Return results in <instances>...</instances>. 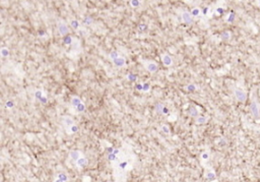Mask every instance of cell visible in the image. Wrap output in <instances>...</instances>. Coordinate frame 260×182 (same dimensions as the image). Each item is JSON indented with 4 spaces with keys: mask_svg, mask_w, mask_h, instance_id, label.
<instances>
[{
    "mask_svg": "<svg viewBox=\"0 0 260 182\" xmlns=\"http://www.w3.org/2000/svg\"><path fill=\"white\" fill-rule=\"evenodd\" d=\"M57 31H58L59 35L62 37H67L69 34V28H68L67 24L62 20H59L57 22Z\"/></svg>",
    "mask_w": 260,
    "mask_h": 182,
    "instance_id": "cell-1",
    "label": "cell"
},
{
    "mask_svg": "<svg viewBox=\"0 0 260 182\" xmlns=\"http://www.w3.org/2000/svg\"><path fill=\"white\" fill-rule=\"evenodd\" d=\"M142 63H143L144 68H145L148 72H150V73H156V72L158 71L159 65H158V63H156V61L146 60V61H143Z\"/></svg>",
    "mask_w": 260,
    "mask_h": 182,
    "instance_id": "cell-2",
    "label": "cell"
},
{
    "mask_svg": "<svg viewBox=\"0 0 260 182\" xmlns=\"http://www.w3.org/2000/svg\"><path fill=\"white\" fill-rule=\"evenodd\" d=\"M234 95L236 97V99L239 101V102H245L247 100V94L245 91H243L242 89H235L234 91Z\"/></svg>",
    "mask_w": 260,
    "mask_h": 182,
    "instance_id": "cell-3",
    "label": "cell"
},
{
    "mask_svg": "<svg viewBox=\"0 0 260 182\" xmlns=\"http://www.w3.org/2000/svg\"><path fill=\"white\" fill-rule=\"evenodd\" d=\"M181 20L185 24H192L194 22V17L190 13V11H183L181 13Z\"/></svg>",
    "mask_w": 260,
    "mask_h": 182,
    "instance_id": "cell-4",
    "label": "cell"
},
{
    "mask_svg": "<svg viewBox=\"0 0 260 182\" xmlns=\"http://www.w3.org/2000/svg\"><path fill=\"white\" fill-rule=\"evenodd\" d=\"M250 112L252 114V116L254 117L255 119H259L260 118V109H259V105L257 102H252L250 104Z\"/></svg>",
    "mask_w": 260,
    "mask_h": 182,
    "instance_id": "cell-5",
    "label": "cell"
},
{
    "mask_svg": "<svg viewBox=\"0 0 260 182\" xmlns=\"http://www.w3.org/2000/svg\"><path fill=\"white\" fill-rule=\"evenodd\" d=\"M82 156H83V154H82L81 151H79V150H72V151H70L69 154H68L69 159L71 161H73L74 163H75L77 160H79Z\"/></svg>",
    "mask_w": 260,
    "mask_h": 182,
    "instance_id": "cell-6",
    "label": "cell"
},
{
    "mask_svg": "<svg viewBox=\"0 0 260 182\" xmlns=\"http://www.w3.org/2000/svg\"><path fill=\"white\" fill-rule=\"evenodd\" d=\"M80 49H81V47H80V41L78 39H73V42L70 45V50H71V52L78 54L80 52Z\"/></svg>",
    "mask_w": 260,
    "mask_h": 182,
    "instance_id": "cell-7",
    "label": "cell"
},
{
    "mask_svg": "<svg viewBox=\"0 0 260 182\" xmlns=\"http://www.w3.org/2000/svg\"><path fill=\"white\" fill-rule=\"evenodd\" d=\"M62 124L64 125V127L66 128V130H68L72 125H74V124H75V122H74V120H73V118H72V117H70V116H63L62 117Z\"/></svg>",
    "mask_w": 260,
    "mask_h": 182,
    "instance_id": "cell-8",
    "label": "cell"
},
{
    "mask_svg": "<svg viewBox=\"0 0 260 182\" xmlns=\"http://www.w3.org/2000/svg\"><path fill=\"white\" fill-rule=\"evenodd\" d=\"M88 165V158H86V157H84V156H82L81 158L79 159V160H77L75 162V166L77 167L78 169L86 168Z\"/></svg>",
    "mask_w": 260,
    "mask_h": 182,
    "instance_id": "cell-9",
    "label": "cell"
},
{
    "mask_svg": "<svg viewBox=\"0 0 260 182\" xmlns=\"http://www.w3.org/2000/svg\"><path fill=\"white\" fill-rule=\"evenodd\" d=\"M204 177H205V179L207 181L211 182V181H213V180H216V172H214L213 170L208 169V170H206L205 173H204Z\"/></svg>",
    "mask_w": 260,
    "mask_h": 182,
    "instance_id": "cell-10",
    "label": "cell"
},
{
    "mask_svg": "<svg viewBox=\"0 0 260 182\" xmlns=\"http://www.w3.org/2000/svg\"><path fill=\"white\" fill-rule=\"evenodd\" d=\"M161 58H162L163 64H164L165 66H167V67H169V66H171L173 64V58L169 54H167V53L163 54Z\"/></svg>",
    "mask_w": 260,
    "mask_h": 182,
    "instance_id": "cell-11",
    "label": "cell"
},
{
    "mask_svg": "<svg viewBox=\"0 0 260 182\" xmlns=\"http://www.w3.org/2000/svg\"><path fill=\"white\" fill-rule=\"evenodd\" d=\"M187 114H188L190 117H192V118L196 119L198 116H199V111H198V109L196 108L195 106H191L190 108L187 110Z\"/></svg>",
    "mask_w": 260,
    "mask_h": 182,
    "instance_id": "cell-12",
    "label": "cell"
},
{
    "mask_svg": "<svg viewBox=\"0 0 260 182\" xmlns=\"http://www.w3.org/2000/svg\"><path fill=\"white\" fill-rule=\"evenodd\" d=\"M113 64H114V66H116V67H118V68L124 67V66L126 65V59H125V57L120 56L118 59L113 61Z\"/></svg>",
    "mask_w": 260,
    "mask_h": 182,
    "instance_id": "cell-13",
    "label": "cell"
},
{
    "mask_svg": "<svg viewBox=\"0 0 260 182\" xmlns=\"http://www.w3.org/2000/svg\"><path fill=\"white\" fill-rule=\"evenodd\" d=\"M208 118H209V117L205 116V115H199V116L195 119V123L198 124V125H203V124L207 123Z\"/></svg>",
    "mask_w": 260,
    "mask_h": 182,
    "instance_id": "cell-14",
    "label": "cell"
},
{
    "mask_svg": "<svg viewBox=\"0 0 260 182\" xmlns=\"http://www.w3.org/2000/svg\"><path fill=\"white\" fill-rule=\"evenodd\" d=\"M81 103H82V101L80 100V98L78 96H73L71 98V100H70V104H71V106L73 107L74 109H75L79 104H81Z\"/></svg>",
    "mask_w": 260,
    "mask_h": 182,
    "instance_id": "cell-15",
    "label": "cell"
},
{
    "mask_svg": "<svg viewBox=\"0 0 260 182\" xmlns=\"http://www.w3.org/2000/svg\"><path fill=\"white\" fill-rule=\"evenodd\" d=\"M165 108V105L163 103H156L154 105V112L159 115H163V110Z\"/></svg>",
    "mask_w": 260,
    "mask_h": 182,
    "instance_id": "cell-16",
    "label": "cell"
},
{
    "mask_svg": "<svg viewBox=\"0 0 260 182\" xmlns=\"http://www.w3.org/2000/svg\"><path fill=\"white\" fill-rule=\"evenodd\" d=\"M34 95H35V98H36V100H38L39 102H40L41 99H42L43 97L46 96V95H45V93L43 92L42 90H36V91H35V93H34Z\"/></svg>",
    "mask_w": 260,
    "mask_h": 182,
    "instance_id": "cell-17",
    "label": "cell"
},
{
    "mask_svg": "<svg viewBox=\"0 0 260 182\" xmlns=\"http://www.w3.org/2000/svg\"><path fill=\"white\" fill-rule=\"evenodd\" d=\"M120 57V54H119L118 51H111L110 54H109V59L111 61H115L116 59H118Z\"/></svg>",
    "mask_w": 260,
    "mask_h": 182,
    "instance_id": "cell-18",
    "label": "cell"
},
{
    "mask_svg": "<svg viewBox=\"0 0 260 182\" xmlns=\"http://www.w3.org/2000/svg\"><path fill=\"white\" fill-rule=\"evenodd\" d=\"M56 178L57 179H60V180H62V181H64V182H67L68 181V176H67V174H66V173H64V172L57 173V174H56Z\"/></svg>",
    "mask_w": 260,
    "mask_h": 182,
    "instance_id": "cell-19",
    "label": "cell"
},
{
    "mask_svg": "<svg viewBox=\"0 0 260 182\" xmlns=\"http://www.w3.org/2000/svg\"><path fill=\"white\" fill-rule=\"evenodd\" d=\"M9 49L7 48V47H2L1 49H0V55H1L3 58H6V57L9 56Z\"/></svg>",
    "mask_w": 260,
    "mask_h": 182,
    "instance_id": "cell-20",
    "label": "cell"
},
{
    "mask_svg": "<svg viewBox=\"0 0 260 182\" xmlns=\"http://www.w3.org/2000/svg\"><path fill=\"white\" fill-rule=\"evenodd\" d=\"M78 130H79V127H78V125L74 124V125H72L71 127H70L68 130H66V131H67L68 134H74V133H77Z\"/></svg>",
    "mask_w": 260,
    "mask_h": 182,
    "instance_id": "cell-21",
    "label": "cell"
},
{
    "mask_svg": "<svg viewBox=\"0 0 260 182\" xmlns=\"http://www.w3.org/2000/svg\"><path fill=\"white\" fill-rule=\"evenodd\" d=\"M190 13L192 14L193 17H198V16L200 15V13H201V10H200L199 7H194L191 9Z\"/></svg>",
    "mask_w": 260,
    "mask_h": 182,
    "instance_id": "cell-22",
    "label": "cell"
},
{
    "mask_svg": "<svg viewBox=\"0 0 260 182\" xmlns=\"http://www.w3.org/2000/svg\"><path fill=\"white\" fill-rule=\"evenodd\" d=\"M82 22H83V24H86V26H92V24H94V20H92V16H90V15L86 16Z\"/></svg>",
    "mask_w": 260,
    "mask_h": 182,
    "instance_id": "cell-23",
    "label": "cell"
},
{
    "mask_svg": "<svg viewBox=\"0 0 260 182\" xmlns=\"http://www.w3.org/2000/svg\"><path fill=\"white\" fill-rule=\"evenodd\" d=\"M220 38H222V40H224V41H229L231 38V33L228 32V31H225V32H222V34H220Z\"/></svg>",
    "mask_w": 260,
    "mask_h": 182,
    "instance_id": "cell-24",
    "label": "cell"
},
{
    "mask_svg": "<svg viewBox=\"0 0 260 182\" xmlns=\"http://www.w3.org/2000/svg\"><path fill=\"white\" fill-rule=\"evenodd\" d=\"M70 26H71V28H73L74 30H78L80 26V24L77 20H72L71 22H70Z\"/></svg>",
    "mask_w": 260,
    "mask_h": 182,
    "instance_id": "cell-25",
    "label": "cell"
},
{
    "mask_svg": "<svg viewBox=\"0 0 260 182\" xmlns=\"http://www.w3.org/2000/svg\"><path fill=\"white\" fill-rule=\"evenodd\" d=\"M129 4L132 7H138V6H140L142 4V1H140V0H131L129 2Z\"/></svg>",
    "mask_w": 260,
    "mask_h": 182,
    "instance_id": "cell-26",
    "label": "cell"
},
{
    "mask_svg": "<svg viewBox=\"0 0 260 182\" xmlns=\"http://www.w3.org/2000/svg\"><path fill=\"white\" fill-rule=\"evenodd\" d=\"M76 112L77 113H82L86 111V105H84V103H81V104H79L77 107L75 108Z\"/></svg>",
    "mask_w": 260,
    "mask_h": 182,
    "instance_id": "cell-27",
    "label": "cell"
},
{
    "mask_svg": "<svg viewBox=\"0 0 260 182\" xmlns=\"http://www.w3.org/2000/svg\"><path fill=\"white\" fill-rule=\"evenodd\" d=\"M201 160H203V161H208L209 160V157H210V155H209V153L207 152V151H205V152H202L201 153Z\"/></svg>",
    "mask_w": 260,
    "mask_h": 182,
    "instance_id": "cell-28",
    "label": "cell"
},
{
    "mask_svg": "<svg viewBox=\"0 0 260 182\" xmlns=\"http://www.w3.org/2000/svg\"><path fill=\"white\" fill-rule=\"evenodd\" d=\"M146 30H147V26L145 24H139L137 26L138 32H146Z\"/></svg>",
    "mask_w": 260,
    "mask_h": 182,
    "instance_id": "cell-29",
    "label": "cell"
},
{
    "mask_svg": "<svg viewBox=\"0 0 260 182\" xmlns=\"http://www.w3.org/2000/svg\"><path fill=\"white\" fill-rule=\"evenodd\" d=\"M185 89H186L188 92H194V91H196V89L197 88H196V86L194 84H187Z\"/></svg>",
    "mask_w": 260,
    "mask_h": 182,
    "instance_id": "cell-30",
    "label": "cell"
},
{
    "mask_svg": "<svg viewBox=\"0 0 260 182\" xmlns=\"http://www.w3.org/2000/svg\"><path fill=\"white\" fill-rule=\"evenodd\" d=\"M127 79H128L129 82H135V80L137 79V75L134 73H129L128 75H127Z\"/></svg>",
    "mask_w": 260,
    "mask_h": 182,
    "instance_id": "cell-31",
    "label": "cell"
},
{
    "mask_svg": "<svg viewBox=\"0 0 260 182\" xmlns=\"http://www.w3.org/2000/svg\"><path fill=\"white\" fill-rule=\"evenodd\" d=\"M235 17H236V15H235L234 12H231V13L229 14L228 17H227V22H233L235 20Z\"/></svg>",
    "mask_w": 260,
    "mask_h": 182,
    "instance_id": "cell-32",
    "label": "cell"
},
{
    "mask_svg": "<svg viewBox=\"0 0 260 182\" xmlns=\"http://www.w3.org/2000/svg\"><path fill=\"white\" fill-rule=\"evenodd\" d=\"M73 39L74 38H72V37H69V36L65 37L64 43H65V44H67V45H71V43L73 42Z\"/></svg>",
    "mask_w": 260,
    "mask_h": 182,
    "instance_id": "cell-33",
    "label": "cell"
},
{
    "mask_svg": "<svg viewBox=\"0 0 260 182\" xmlns=\"http://www.w3.org/2000/svg\"><path fill=\"white\" fill-rule=\"evenodd\" d=\"M150 91V84H147V82H145V84H143V89H142V92H149Z\"/></svg>",
    "mask_w": 260,
    "mask_h": 182,
    "instance_id": "cell-34",
    "label": "cell"
},
{
    "mask_svg": "<svg viewBox=\"0 0 260 182\" xmlns=\"http://www.w3.org/2000/svg\"><path fill=\"white\" fill-rule=\"evenodd\" d=\"M5 106H6V108H8V109L13 108L14 107V102L13 101H7V102L5 103Z\"/></svg>",
    "mask_w": 260,
    "mask_h": 182,
    "instance_id": "cell-35",
    "label": "cell"
},
{
    "mask_svg": "<svg viewBox=\"0 0 260 182\" xmlns=\"http://www.w3.org/2000/svg\"><path fill=\"white\" fill-rule=\"evenodd\" d=\"M162 131L164 132V133H166V134H169L170 133V128H169V126H167V125H163L162 126Z\"/></svg>",
    "mask_w": 260,
    "mask_h": 182,
    "instance_id": "cell-36",
    "label": "cell"
},
{
    "mask_svg": "<svg viewBox=\"0 0 260 182\" xmlns=\"http://www.w3.org/2000/svg\"><path fill=\"white\" fill-rule=\"evenodd\" d=\"M169 113H170V110H169V108H168V107L165 106L164 110H163V115H168Z\"/></svg>",
    "mask_w": 260,
    "mask_h": 182,
    "instance_id": "cell-37",
    "label": "cell"
},
{
    "mask_svg": "<svg viewBox=\"0 0 260 182\" xmlns=\"http://www.w3.org/2000/svg\"><path fill=\"white\" fill-rule=\"evenodd\" d=\"M143 89V84H136V90L137 91H142Z\"/></svg>",
    "mask_w": 260,
    "mask_h": 182,
    "instance_id": "cell-38",
    "label": "cell"
},
{
    "mask_svg": "<svg viewBox=\"0 0 260 182\" xmlns=\"http://www.w3.org/2000/svg\"><path fill=\"white\" fill-rule=\"evenodd\" d=\"M40 102L42 103V104H46V103L48 102V98H47V96L43 97V98L41 99V101H40Z\"/></svg>",
    "mask_w": 260,
    "mask_h": 182,
    "instance_id": "cell-39",
    "label": "cell"
},
{
    "mask_svg": "<svg viewBox=\"0 0 260 182\" xmlns=\"http://www.w3.org/2000/svg\"><path fill=\"white\" fill-rule=\"evenodd\" d=\"M216 12L218 14H222V12H224V9H222V7H218V8H216Z\"/></svg>",
    "mask_w": 260,
    "mask_h": 182,
    "instance_id": "cell-40",
    "label": "cell"
},
{
    "mask_svg": "<svg viewBox=\"0 0 260 182\" xmlns=\"http://www.w3.org/2000/svg\"><path fill=\"white\" fill-rule=\"evenodd\" d=\"M53 182H64V181L60 180V179H57V178H55V179H54V181H53Z\"/></svg>",
    "mask_w": 260,
    "mask_h": 182,
    "instance_id": "cell-41",
    "label": "cell"
},
{
    "mask_svg": "<svg viewBox=\"0 0 260 182\" xmlns=\"http://www.w3.org/2000/svg\"><path fill=\"white\" fill-rule=\"evenodd\" d=\"M207 11H208V8H207V7H205V8H204V9H203V13H204V14H206V12H207Z\"/></svg>",
    "mask_w": 260,
    "mask_h": 182,
    "instance_id": "cell-42",
    "label": "cell"
},
{
    "mask_svg": "<svg viewBox=\"0 0 260 182\" xmlns=\"http://www.w3.org/2000/svg\"><path fill=\"white\" fill-rule=\"evenodd\" d=\"M259 7H260V2H259Z\"/></svg>",
    "mask_w": 260,
    "mask_h": 182,
    "instance_id": "cell-43",
    "label": "cell"
}]
</instances>
